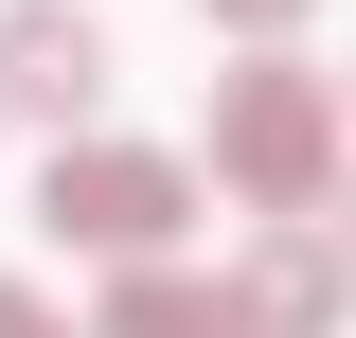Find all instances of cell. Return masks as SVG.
I'll return each mask as SVG.
<instances>
[{
    "mask_svg": "<svg viewBox=\"0 0 356 338\" xmlns=\"http://www.w3.org/2000/svg\"><path fill=\"white\" fill-rule=\"evenodd\" d=\"M0 338H72V321H54V303H36V285H0Z\"/></svg>",
    "mask_w": 356,
    "mask_h": 338,
    "instance_id": "7",
    "label": "cell"
},
{
    "mask_svg": "<svg viewBox=\"0 0 356 338\" xmlns=\"http://www.w3.org/2000/svg\"><path fill=\"white\" fill-rule=\"evenodd\" d=\"M107 72H125V54H107V18H89V0H18V18H0V107H18V125L72 143L89 107H107Z\"/></svg>",
    "mask_w": 356,
    "mask_h": 338,
    "instance_id": "3",
    "label": "cell"
},
{
    "mask_svg": "<svg viewBox=\"0 0 356 338\" xmlns=\"http://www.w3.org/2000/svg\"><path fill=\"white\" fill-rule=\"evenodd\" d=\"M178 214H196V178L161 143H54V178H36V232L107 267H178Z\"/></svg>",
    "mask_w": 356,
    "mask_h": 338,
    "instance_id": "2",
    "label": "cell"
},
{
    "mask_svg": "<svg viewBox=\"0 0 356 338\" xmlns=\"http://www.w3.org/2000/svg\"><path fill=\"white\" fill-rule=\"evenodd\" d=\"M214 178L267 214V232H303V214L339 196V89H321L303 54H250V72H214Z\"/></svg>",
    "mask_w": 356,
    "mask_h": 338,
    "instance_id": "1",
    "label": "cell"
},
{
    "mask_svg": "<svg viewBox=\"0 0 356 338\" xmlns=\"http://www.w3.org/2000/svg\"><path fill=\"white\" fill-rule=\"evenodd\" d=\"M89 338H250V321H232V285H196V267H125Z\"/></svg>",
    "mask_w": 356,
    "mask_h": 338,
    "instance_id": "5",
    "label": "cell"
},
{
    "mask_svg": "<svg viewBox=\"0 0 356 338\" xmlns=\"http://www.w3.org/2000/svg\"><path fill=\"white\" fill-rule=\"evenodd\" d=\"M232 321H250V338H339V214L267 232V250H250V285H232Z\"/></svg>",
    "mask_w": 356,
    "mask_h": 338,
    "instance_id": "4",
    "label": "cell"
},
{
    "mask_svg": "<svg viewBox=\"0 0 356 338\" xmlns=\"http://www.w3.org/2000/svg\"><path fill=\"white\" fill-rule=\"evenodd\" d=\"M196 18H214V36H250V54H285V36L321 18V0H196Z\"/></svg>",
    "mask_w": 356,
    "mask_h": 338,
    "instance_id": "6",
    "label": "cell"
}]
</instances>
